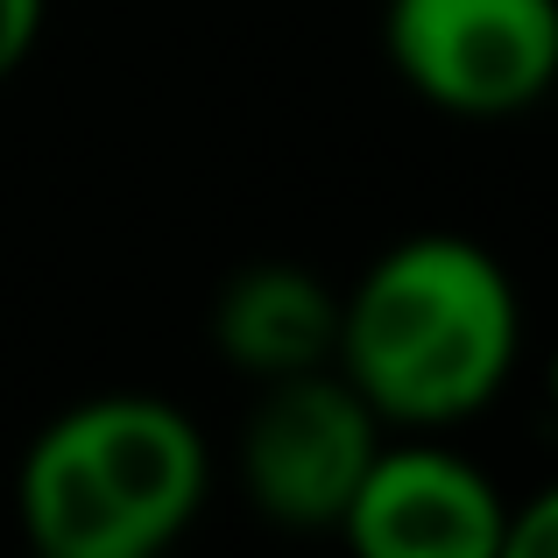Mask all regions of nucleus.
Listing matches in <instances>:
<instances>
[{"label": "nucleus", "mask_w": 558, "mask_h": 558, "mask_svg": "<svg viewBox=\"0 0 558 558\" xmlns=\"http://www.w3.org/2000/svg\"><path fill=\"white\" fill-rule=\"evenodd\" d=\"M523 354V298L466 233H410L340 298L332 368L381 424L446 432L509 389Z\"/></svg>", "instance_id": "obj_1"}, {"label": "nucleus", "mask_w": 558, "mask_h": 558, "mask_svg": "<svg viewBox=\"0 0 558 558\" xmlns=\"http://www.w3.org/2000/svg\"><path fill=\"white\" fill-rule=\"evenodd\" d=\"M213 488L205 432L163 396L107 389L57 410L22 452L14 517L43 558H156Z\"/></svg>", "instance_id": "obj_2"}, {"label": "nucleus", "mask_w": 558, "mask_h": 558, "mask_svg": "<svg viewBox=\"0 0 558 558\" xmlns=\"http://www.w3.org/2000/svg\"><path fill=\"white\" fill-rule=\"evenodd\" d=\"M381 50L424 107L509 121L558 78V0H389Z\"/></svg>", "instance_id": "obj_3"}, {"label": "nucleus", "mask_w": 558, "mask_h": 558, "mask_svg": "<svg viewBox=\"0 0 558 558\" xmlns=\"http://www.w3.org/2000/svg\"><path fill=\"white\" fill-rule=\"evenodd\" d=\"M381 446V417L340 368H304L262 381V403L241 424V488L269 523L340 531L361 474Z\"/></svg>", "instance_id": "obj_4"}, {"label": "nucleus", "mask_w": 558, "mask_h": 558, "mask_svg": "<svg viewBox=\"0 0 558 558\" xmlns=\"http://www.w3.org/2000/svg\"><path fill=\"white\" fill-rule=\"evenodd\" d=\"M502 488L446 446H375L340 531L361 558H495Z\"/></svg>", "instance_id": "obj_5"}, {"label": "nucleus", "mask_w": 558, "mask_h": 558, "mask_svg": "<svg viewBox=\"0 0 558 558\" xmlns=\"http://www.w3.org/2000/svg\"><path fill=\"white\" fill-rule=\"evenodd\" d=\"M340 298L304 262H247L213 298V347L255 381L332 368Z\"/></svg>", "instance_id": "obj_6"}, {"label": "nucleus", "mask_w": 558, "mask_h": 558, "mask_svg": "<svg viewBox=\"0 0 558 558\" xmlns=\"http://www.w3.org/2000/svg\"><path fill=\"white\" fill-rule=\"evenodd\" d=\"M551 531H558V495H523L502 517L495 558H551Z\"/></svg>", "instance_id": "obj_7"}, {"label": "nucleus", "mask_w": 558, "mask_h": 558, "mask_svg": "<svg viewBox=\"0 0 558 558\" xmlns=\"http://www.w3.org/2000/svg\"><path fill=\"white\" fill-rule=\"evenodd\" d=\"M43 14H50V0H0V78H14L28 64V50L43 36Z\"/></svg>", "instance_id": "obj_8"}]
</instances>
